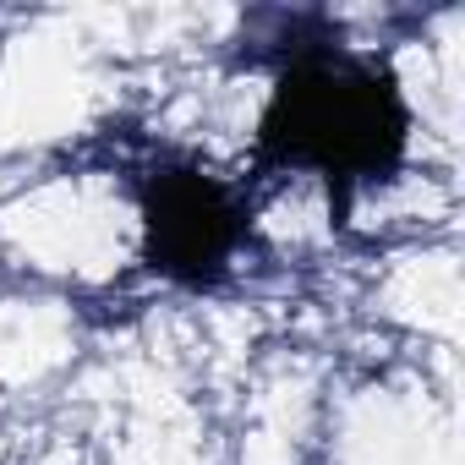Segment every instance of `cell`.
Returning a JSON list of instances; mask_svg holds the SVG:
<instances>
[{
  "mask_svg": "<svg viewBox=\"0 0 465 465\" xmlns=\"http://www.w3.org/2000/svg\"><path fill=\"white\" fill-rule=\"evenodd\" d=\"M405 126V99L378 61L351 50H302L269 99L258 148L280 164H318L329 186H340L345 208L351 181L394 170Z\"/></svg>",
  "mask_w": 465,
  "mask_h": 465,
  "instance_id": "cell-1",
  "label": "cell"
},
{
  "mask_svg": "<svg viewBox=\"0 0 465 465\" xmlns=\"http://www.w3.org/2000/svg\"><path fill=\"white\" fill-rule=\"evenodd\" d=\"M148 219V263L175 280H219L224 258L236 252L247 213L219 181L197 170H159L143 192Z\"/></svg>",
  "mask_w": 465,
  "mask_h": 465,
  "instance_id": "cell-2",
  "label": "cell"
}]
</instances>
